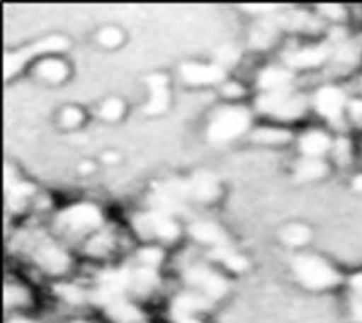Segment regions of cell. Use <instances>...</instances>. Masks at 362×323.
<instances>
[{
  "label": "cell",
  "instance_id": "obj_14",
  "mask_svg": "<svg viewBox=\"0 0 362 323\" xmlns=\"http://www.w3.org/2000/svg\"><path fill=\"white\" fill-rule=\"evenodd\" d=\"M189 232H191V235L196 240L203 243H211V245L216 247L226 245V240H228V238H226V233L223 232L220 226L214 223H208V221L194 223L189 228Z\"/></svg>",
  "mask_w": 362,
  "mask_h": 323
},
{
  "label": "cell",
  "instance_id": "obj_43",
  "mask_svg": "<svg viewBox=\"0 0 362 323\" xmlns=\"http://www.w3.org/2000/svg\"><path fill=\"white\" fill-rule=\"evenodd\" d=\"M177 323H199V322L194 320V318H192V317H189V318H184V320H180V322H177Z\"/></svg>",
  "mask_w": 362,
  "mask_h": 323
},
{
  "label": "cell",
  "instance_id": "obj_5",
  "mask_svg": "<svg viewBox=\"0 0 362 323\" xmlns=\"http://www.w3.org/2000/svg\"><path fill=\"white\" fill-rule=\"evenodd\" d=\"M191 196L189 192V182H182V180H172V182L165 184L155 192L153 204L158 209V213H174L180 211L186 203V199Z\"/></svg>",
  "mask_w": 362,
  "mask_h": 323
},
{
  "label": "cell",
  "instance_id": "obj_41",
  "mask_svg": "<svg viewBox=\"0 0 362 323\" xmlns=\"http://www.w3.org/2000/svg\"><path fill=\"white\" fill-rule=\"evenodd\" d=\"M354 187H356L357 191H362V175H359V177H356V180H354Z\"/></svg>",
  "mask_w": 362,
  "mask_h": 323
},
{
  "label": "cell",
  "instance_id": "obj_10",
  "mask_svg": "<svg viewBox=\"0 0 362 323\" xmlns=\"http://www.w3.org/2000/svg\"><path fill=\"white\" fill-rule=\"evenodd\" d=\"M209 308V300L206 296L194 295V293H186V295L177 296L172 303V318L175 322L184 320V318L192 317L197 312Z\"/></svg>",
  "mask_w": 362,
  "mask_h": 323
},
{
  "label": "cell",
  "instance_id": "obj_13",
  "mask_svg": "<svg viewBox=\"0 0 362 323\" xmlns=\"http://www.w3.org/2000/svg\"><path fill=\"white\" fill-rule=\"evenodd\" d=\"M344 107V94L339 89L334 87H327L322 89L317 95V109L323 116L330 117V119H337L342 114Z\"/></svg>",
  "mask_w": 362,
  "mask_h": 323
},
{
  "label": "cell",
  "instance_id": "obj_30",
  "mask_svg": "<svg viewBox=\"0 0 362 323\" xmlns=\"http://www.w3.org/2000/svg\"><path fill=\"white\" fill-rule=\"evenodd\" d=\"M141 262L145 264V267H151L153 269L155 266H158L160 261H162V252L157 249H145L140 252Z\"/></svg>",
  "mask_w": 362,
  "mask_h": 323
},
{
  "label": "cell",
  "instance_id": "obj_28",
  "mask_svg": "<svg viewBox=\"0 0 362 323\" xmlns=\"http://www.w3.org/2000/svg\"><path fill=\"white\" fill-rule=\"evenodd\" d=\"M124 107H123V102L117 99H109L106 104H104L103 109H100V116L104 117V119L107 121H115L123 114Z\"/></svg>",
  "mask_w": 362,
  "mask_h": 323
},
{
  "label": "cell",
  "instance_id": "obj_36",
  "mask_svg": "<svg viewBox=\"0 0 362 323\" xmlns=\"http://www.w3.org/2000/svg\"><path fill=\"white\" fill-rule=\"evenodd\" d=\"M237 57H238V53L235 52L233 48H226V49H223V52H220V60L223 63H233L235 60H237Z\"/></svg>",
  "mask_w": 362,
  "mask_h": 323
},
{
  "label": "cell",
  "instance_id": "obj_3",
  "mask_svg": "<svg viewBox=\"0 0 362 323\" xmlns=\"http://www.w3.org/2000/svg\"><path fill=\"white\" fill-rule=\"evenodd\" d=\"M257 106L267 114L283 117V119H291V117H298L305 111V99L300 98V95L288 94L286 90L267 92L257 100Z\"/></svg>",
  "mask_w": 362,
  "mask_h": 323
},
{
  "label": "cell",
  "instance_id": "obj_22",
  "mask_svg": "<svg viewBox=\"0 0 362 323\" xmlns=\"http://www.w3.org/2000/svg\"><path fill=\"white\" fill-rule=\"evenodd\" d=\"M211 257L216 259V261L223 262L226 267H230V269H233V271H243L247 267L245 259H243L242 255H238L237 252L228 249L226 245L216 247V249L211 252Z\"/></svg>",
  "mask_w": 362,
  "mask_h": 323
},
{
  "label": "cell",
  "instance_id": "obj_29",
  "mask_svg": "<svg viewBox=\"0 0 362 323\" xmlns=\"http://www.w3.org/2000/svg\"><path fill=\"white\" fill-rule=\"evenodd\" d=\"M121 37H123V35H121L119 29L106 28V29H103V31H100L99 41L103 45H106V46H116V45L121 43Z\"/></svg>",
  "mask_w": 362,
  "mask_h": 323
},
{
  "label": "cell",
  "instance_id": "obj_37",
  "mask_svg": "<svg viewBox=\"0 0 362 323\" xmlns=\"http://www.w3.org/2000/svg\"><path fill=\"white\" fill-rule=\"evenodd\" d=\"M352 318L362 323V298H357L352 305Z\"/></svg>",
  "mask_w": 362,
  "mask_h": 323
},
{
  "label": "cell",
  "instance_id": "obj_21",
  "mask_svg": "<svg viewBox=\"0 0 362 323\" xmlns=\"http://www.w3.org/2000/svg\"><path fill=\"white\" fill-rule=\"evenodd\" d=\"M328 145H330V140L320 131H311L301 140V150L310 157H317V155L323 153L328 148Z\"/></svg>",
  "mask_w": 362,
  "mask_h": 323
},
{
  "label": "cell",
  "instance_id": "obj_24",
  "mask_svg": "<svg viewBox=\"0 0 362 323\" xmlns=\"http://www.w3.org/2000/svg\"><path fill=\"white\" fill-rule=\"evenodd\" d=\"M310 232L306 226L303 225H291L288 228H284L283 232V240L288 245H303V243L308 242Z\"/></svg>",
  "mask_w": 362,
  "mask_h": 323
},
{
  "label": "cell",
  "instance_id": "obj_19",
  "mask_svg": "<svg viewBox=\"0 0 362 323\" xmlns=\"http://www.w3.org/2000/svg\"><path fill=\"white\" fill-rule=\"evenodd\" d=\"M107 313L117 323H136L141 318L140 312L123 300H117L115 303L109 305Z\"/></svg>",
  "mask_w": 362,
  "mask_h": 323
},
{
  "label": "cell",
  "instance_id": "obj_32",
  "mask_svg": "<svg viewBox=\"0 0 362 323\" xmlns=\"http://www.w3.org/2000/svg\"><path fill=\"white\" fill-rule=\"evenodd\" d=\"M109 247H111V238H109L107 235H100V237L94 238V240L90 242V245H88V252L99 255L109 250Z\"/></svg>",
  "mask_w": 362,
  "mask_h": 323
},
{
  "label": "cell",
  "instance_id": "obj_42",
  "mask_svg": "<svg viewBox=\"0 0 362 323\" xmlns=\"http://www.w3.org/2000/svg\"><path fill=\"white\" fill-rule=\"evenodd\" d=\"M245 9H272V6H245Z\"/></svg>",
  "mask_w": 362,
  "mask_h": 323
},
{
  "label": "cell",
  "instance_id": "obj_1",
  "mask_svg": "<svg viewBox=\"0 0 362 323\" xmlns=\"http://www.w3.org/2000/svg\"><path fill=\"white\" fill-rule=\"evenodd\" d=\"M294 272L298 279L311 289H325L340 283V274L330 264L313 255H301L294 261Z\"/></svg>",
  "mask_w": 362,
  "mask_h": 323
},
{
  "label": "cell",
  "instance_id": "obj_45",
  "mask_svg": "<svg viewBox=\"0 0 362 323\" xmlns=\"http://www.w3.org/2000/svg\"><path fill=\"white\" fill-rule=\"evenodd\" d=\"M75 323H83V322H75Z\"/></svg>",
  "mask_w": 362,
  "mask_h": 323
},
{
  "label": "cell",
  "instance_id": "obj_25",
  "mask_svg": "<svg viewBox=\"0 0 362 323\" xmlns=\"http://www.w3.org/2000/svg\"><path fill=\"white\" fill-rule=\"evenodd\" d=\"M254 138L257 141H264V143H283L289 140L288 131H281V129H259Z\"/></svg>",
  "mask_w": 362,
  "mask_h": 323
},
{
  "label": "cell",
  "instance_id": "obj_9",
  "mask_svg": "<svg viewBox=\"0 0 362 323\" xmlns=\"http://www.w3.org/2000/svg\"><path fill=\"white\" fill-rule=\"evenodd\" d=\"M36 262L40 264V267H43L45 271L52 272V274H60L69 267V257L65 255V252L58 249V247L52 245V243H45L35 254Z\"/></svg>",
  "mask_w": 362,
  "mask_h": 323
},
{
  "label": "cell",
  "instance_id": "obj_35",
  "mask_svg": "<svg viewBox=\"0 0 362 323\" xmlns=\"http://www.w3.org/2000/svg\"><path fill=\"white\" fill-rule=\"evenodd\" d=\"M335 153H337V157H339L340 162L347 160V158H349V143H347V141L340 140L339 143H337Z\"/></svg>",
  "mask_w": 362,
  "mask_h": 323
},
{
  "label": "cell",
  "instance_id": "obj_23",
  "mask_svg": "<svg viewBox=\"0 0 362 323\" xmlns=\"http://www.w3.org/2000/svg\"><path fill=\"white\" fill-rule=\"evenodd\" d=\"M325 172H327L325 163H322L320 160H305L298 165L296 177L300 180H310V179L322 177Z\"/></svg>",
  "mask_w": 362,
  "mask_h": 323
},
{
  "label": "cell",
  "instance_id": "obj_15",
  "mask_svg": "<svg viewBox=\"0 0 362 323\" xmlns=\"http://www.w3.org/2000/svg\"><path fill=\"white\" fill-rule=\"evenodd\" d=\"M150 89H151V99L146 107V112L150 114H158L163 109L167 107L168 102V92H167V78L163 75H153L148 78Z\"/></svg>",
  "mask_w": 362,
  "mask_h": 323
},
{
  "label": "cell",
  "instance_id": "obj_2",
  "mask_svg": "<svg viewBox=\"0 0 362 323\" xmlns=\"http://www.w3.org/2000/svg\"><path fill=\"white\" fill-rule=\"evenodd\" d=\"M248 123H250V117L245 109H226L220 112L209 126V138L213 141H228L231 138L242 135L248 128Z\"/></svg>",
  "mask_w": 362,
  "mask_h": 323
},
{
  "label": "cell",
  "instance_id": "obj_6",
  "mask_svg": "<svg viewBox=\"0 0 362 323\" xmlns=\"http://www.w3.org/2000/svg\"><path fill=\"white\" fill-rule=\"evenodd\" d=\"M66 46V41L63 40L60 36H52V37H46V40L40 41L31 48L23 49V52L18 53H7L6 54V77L9 75L16 74L21 66L26 63V60H29L31 57H35L37 53H45V52H60Z\"/></svg>",
  "mask_w": 362,
  "mask_h": 323
},
{
  "label": "cell",
  "instance_id": "obj_11",
  "mask_svg": "<svg viewBox=\"0 0 362 323\" xmlns=\"http://www.w3.org/2000/svg\"><path fill=\"white\" fill-rule=\"evenodd\" d=\"M182 77L189 83H214L221 81L223 72L221 66L218 65H199V63H187L182 66Z\"/></svg>",
  "mask_w": 362,
  "mask_h": 323
},
{
  "label": "cell",
  "instance_id": "obj_44",
  "mask_svg": "<svg viewBox=\"0 0 362 323\" xmlns=\"http://www.w3.org/2000/svg\"><path fill=\"white\" fill-rule=\"evenodd\" d=\"M9 323H33V322H29V320H23V318H18V320H12V322H9Z\"/></svg>",
  "mask_w": 362,
  "mask_h": 323
},
{
  "label": "cell",
  "instance_id": "obj_38",
  "mask_svg": "<svg viewBox=\"0 0 362 323\" xmlns=\"http://www.w3.org/2000/svg\"><path fill=\"white\" fill-rule=\"evenodd\" d=\"M322 9H323V12H325V14L332 16V18L339 19V18H342V16H344V11L340 9L339 6H323Z\"/></svg>",
  "mask_w": 362,
  "mask_h": 323
},
{
  "label": "cell",
  "instance_id": "obj_31",
  "mask_svg": "<svg viewBox=\"0 0 362 323\" xmlns=\"http://www.w3.org/2000/svg\"><path fill=\"white\" fill-rule=\"evenodd\" d=\"M83 119V114L78 111L77 107H69L63 111L62 114V123L66 126V128H71V126H77L80 121Z\"/></svg>",
  "mask_w": 362,
  "mask_h": 323
},
{
  "label": "cell",
  "instance_id": "obj_7",
  "mask_svg": "<svg viewBox=\"0 0 362 323\" xmlns=\"http://www.w3.org/2000/svg\"><path fill=\"white\" fill-rule=\"evenodd\" d=\"M134 226H136V230L143 237L157 235L163 240H174L177 235H179V228H177L174 220L168 215H163V213L158 211L150 213L146 216H140L134 221Z\"/></svg>",
  "mask_w": 362,
  "mask_h": 323
},
{
  "label": "cell",
  "instance_id": "obj_8",
  "mask_svg": "<svg viewBox=\"0 0 362 323\" xmlns=\"http://www.w3.org/2000/svg\"><path fill=\"white\" fill-rule=\"evenodd\" d=\"M186 281L191 286L199 288L211 298H221L226 291V281L208 267L192 266L186 271Z\"/></svg>",
  "mask_w": 362,
  "mask_h": 323
},
{
  "label": "cell",
  "instance_id": "obj_40",
  "mask_svg": "<svg viewBox=\"0 0 362 323\" xmlns=\"http://www.w3.org/2000/svg\"><path fill=\"white\" fill-rule=\"evenodd\" d=\"M351 114L354 119L362 121V102L361 100H356V102L351 104Z\"/></svg>",
  "mask_w": 362,
  "mask_h": 323
},
{
  "label": "cell",
  "instance_id": "obj_26",
  "mask_svg": "<svg viewBox=\"0 0 362 323\" xmlns=\"http://www.w3.org/2000/svg\"><path fill=\"white\" fill-rule=\"evenodd\" d=\"M29 301V295L28 291L24 288L18 286V284H14V286H7L6 288V305L11 306H18V305H26Z\"/></svg>",
  "mask_w": 362,
  "mask_h": 323
},
{
  "label": "cell",
  "instance_id": "obj_17",
  "mask_svg": "<svg viewBox=\"0 0 362 323\" xmlns=\"http://www.w3.org/2000/svg\"><path fill=\"white\" fill-rule=\"evenodd\" d=\"M158 278L151 267H143L132 274V281H129V288L133 289L138 295H148L151 289L157 286Z\"/></svg>",
  "mask_w": 362,
  "mask_h": 323
},
{
  "label": "cell",
  "instance_id": "obj_12",
  "mask_svg": "<svg viewBox=\"0 0 362 323\" xmlns=\"http://www.w3.org/2000/svg\"><path fill=\"white\" fill-rule=\"evenodd\" d=\"M189 192L191 196L197 201H204V203H209L220 194V186H218V180L213 177L208 172H199L192 177L191 182H189Z\"/></svg>",
  "mask_w": 362,
  "mask_h": 323
},
{
  "label": "cell",
  "instance_id": "obj_34",
  "mask_svg": "<svg viewBox=\"0 0 362 323\" xmlns=\"http://www.w3.org/2000/svg\"><path fill=\"white\" fill-rule=\"evenodd\" d=\"M243 89L238 86V83H226L225 87H223V94L226 95V98H238V95H242Z\"/></svg>",
  "mask_w": 362,
  "mask_h": 323
},
{
  "label": "cell",
  "instance_id": "obj_4",
  "mask_svg": "<svg viewBox=\"0 0 362 323\" xmlns=\"http://www.w3.org/2000/svg\"><path fill=\"white\" fill-rule=\"evenodd\" d=\"M103 216L100 211L92 204H77L63 211L58 218V225L69 232H86L100 225Z\"/></svg>",
  "mask_w": 362,
  "mask_h": 323
},
{
  "label": "cell",
  "instance_id": "obj_18",
  "mask_svg": "<svg viewBox=\"0 0 362 323\" xmlns=\"http://www.w3.org/2000/svg\"><path fill=\"white\" fill-rule=\"evenodd\" d=\"M325 57H327L325 48H310V49H301V52L289 54L286 60H288L289 65L293 66H315L325 60Z\"/></svg>",
  "mask_w": 362,
  "mask_h": 323
},
{
  "label": "cell",
  "instance_id": "obj_33",
  "mask_svg": "<svg viewBox=\"0 0 362 323\" xmlns=\"http://www.w3.org/2000/svg\"><path fill=\"white\" fill-rule=\"evenodd\" d=\"M57 291L60 293L62 298H65V300H69V301L82 300V293H80L75 286H58Z\"/></svg>",
  "mask_w": 362,
  "mask_h": 323
},
{
  "label": "cell",
  "instance_id": "obj_39",
  "mask_svg": "<svg viewBox=\"0 0 362 323\" xmlns=\"http://www.w3.org/2000/svg\"><path fill=\"white\" fill-rule=\"evenodd\" d=\"M351 286H352L354 291L357 293V296L362 298V272L354 276V278L351 279Z\"/></svg>",
  "mask_w": 362,
  "mask_h": 323
},
{
  "label": "cell",
  "instance_id": "obj_27",
  "mask_svg": "<svg viewBox=\"0 0 362 323\" xmlns=\"http://www.w3.org/2000/svg\"><path fill=\"white\" fill-rule=\"evenodd\" d=\"M33 192H35V187L29 186V184H16V186H12V191H11L12 208L19 209L21 204L24 203V199H26L29 194H33Z\"/></svg>",
  "mask_w": 362,
  "mask_h": 323
},
{
  "label": "cell",
  "instance_id": "obj_16",
  "mask_svg": "<svg viewBox=\"0 0 362 323\" xmlns=\"http://www.w3.org/2000/svg\"><path fill=\"white\" fill-rule=\"evenodd\" d=\"M289 81H291V74L281 69H267L262 72L259 78L260 87L269 92H281L288 87Z\"/></svg>",
  "mask_w": 362,
  "mask_h": 323
},
{
  "label": "cell",
  "instance_id": "obj_20",
  "mask_svg": "<svg viewBox=\"0 0 362 323\" xmlns=\"http://www.w3.org/2000/svg\"><path fill=\"white\" fill-rule=\"evenodd\" d=\"M36 74L40 75L41 78H45V81L60 82V81H63V78L66 77L69 70H66V66L63 65L62 61H58V60H45V61H41L40 65L36 66Z\"/></svg>",
  "mask_w": 362,
  "mask_h": 323
}]
</instances>
